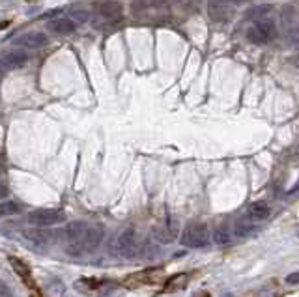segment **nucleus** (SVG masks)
<instances>
[{"mask_svg":"<svg viewBox=\"0 0 299 297\" xmlns=\"http://www.w3.org/2000/svg\"><path fill=\"white\" fill-rule=\"evenodd\" d=\"M64 234H66V249L73 256H82L86 252H92L103 240V228L99 224L86 223V221L69 223Z\"/></svg>","mask_w":299,"mask_h":297,"instance_id":"1","label":"nucleus"},{"mask_svg":"<svg viewBox=\"0 0 299 297\" xmlns=\"http://www.w3.org/2000/svg\"><path fill=\"white\" fill-rule=\"evenodd\" d=\"M212 241V232L210 226L202 221H191L185 224V228L182 230L180 235V243L187 249H204L210 245Z\"/></svg>","mask_w":299,"mask_h":297,"instance_id":"2","label":"nucleus"},{"mask_svg":"<svg viewBox=\"0 0 299 297\" xmlns=\"http://www.w3.org/2000/svg\"><path fill=\"white\" fill-rule=\"evenodd\" d=\"M275 24L273 21L267 17H262L256 21L254 26H251L247 32V40L251 43H256V45H262V43H267L275 38Z\"/></svg>","mask_w":299,"mask_h":297,"instance_id":"3","label":"nucleus"},{"mask_svg":"<svg viewBox=\"0 0 299 297\" xmlns=\"http://www.w3.org/2000/svg\"><path fill=\"white\" fill-rule=\"evenodd\" d=\"M116 251L124 258H135L138 252L137 243V230L135 228H124L116 237Z\"/></svg>","mask_w":299,"mask_h":297,"instance_id":"4","label":"nucleus"},{"mask_svg":"<svg viewBox=\"0 0 299 297\" xmlns=\"http://www.w3.org/2000/svg\"><path fill=\"white\" fill-rule=\"evenodd\" d=\"M64 221V213L60 210H34L28 213V223L34 226H52Z\"/></svg>","mask_w":299,"mask_h":297,"instance_id":"5","label":"nucleus"},{"mask_svg":"<svg viewBox=\"0 0 299 297\" xmlns=\"http://www.w3.org/2000/svg\"><path fill=\"white\" fill-rule=\"evenodd\" d=\"M15 45L36 51V49H41V47L47 45V36L41 34V32H28V34L17 38V40H15Z\"/></svg>","mask_w":299,"mask_h":297,"instance_id":"6","label":"nucleus"},{"mask_svg":"<svg viewBox=\"0 0 299 297\" xmlns=\"http://www.w3.org/2000/svg\"><path fill=\"white\" fill-rule=\"evenodd\" d=\"M271 215V207L265 204V202H253L251 206L247 207V217L251 223H264L267 221Z\"/></svg>","mask_w":299,"mask_h":297,"instance_id":"7","label":"nucleus"},{"mask_svg":"<svg viewBox=\"0 0 299 297\" xmlns=\"http://www.w3.org/2000/svg\"><path fill=\"white\" fill-rule=\"evenodd\" d=\"M210 17L215 23H228L234 17V8L226 4H210Z\"/></svg>","mask_w":299,"mask_h":297,"instance_id":"8","label":"nucleus"},{"mask_svg":"<svg viewBox=\"0 0 299 297\" xmlns=\"http://www.w3.org/2000/svg\"><path fill=\"white\" fill-rule=\"evenodd\" d=\"M47 26H49V30H51V32H54V34H60V36L73 34V30H75V23L71 21V19H66V17L54 19V21H51V23L47 24Z\"/></svg>","mask_w":299,"mask_h":297,"instance_id":"9","label":"nucleus"},{"mask_svg":"<svg viewBox=\"0 0 299 297\" xmlns=\"http://www.w3.org/2000/svg\"><path fill=\"white\" fill-rule=\"evenodd\" d=\"M10 263H12L13 271L21 277V279L26 282L28 286H34V279H32V273H30V268L26 265V263L23 262V260H19V258H10Z\"/></svg>","mask_w":299,"mask_h":297,"instance_id":"10","label":"nucleus"},{"mask_svg":"<svg viewBox=\"0 0 299 297\" xmlns=\"http://www.w3.org/2000/svg\"><path fill=\"white\" fill-rule=\"evenodd\" d=\"M26 60H28V54L24 51H21V49H15V51H12L4 58V64L10 69H17V68H23L24 64H26Z\"/></svg>","mask_w":299,"mask_h":297,"instance_id":"11","label":"nucleus"},{"mask_svg":"<svg viewBox=\"0 0 299 297\" xmlns=\"http://www.w3.org/2000/svg\"><path fill=\"white\" fill-rule=\"evenodd\" d=\"M213 241H215L217 245H221V247L230 245V243H232V232H230V228H228V224L223 223V224H219L217 228L213 230Z\"/></svg>","mask_w":299,"mask_h":297,"instance_id":"12","label":"nucleus"},{"mask_svg":"<svg viewBox=\"0 0 299 297\" xmlns=\"http://www.w3.org/2000/svg\"><path fill=\"white\" fill-rule=\"evenodd\" d=\"M258 232L256 228V224L247 221V219H240L236 223V230H234V234L240 235V237H247V235H254Z\"/></svg>","mask_w":299,"mask_h":297,"instance_id":"13","label":"nucleus"},{"mask_svg":"<svg viewBox=\"0 0 299 297\" xmlns=\"http://www.w3.org/2000/svg\"><path fill=\"white\" fill-rule=\"evenodd\" d=\"M99 13L107 19L120 17L122 15V4H118V2H103V4L99 6Z\"/></svg>","mask_w":299,"mask_h":297,"instance_id":"14","label":"nucleus"},{"mask_svg":"<svg viewBox=\"0 0 299 297\" xmlns=\"http://www.w3.org/2000/svg\"><path fill=\"white\" fill-rule=\"evenodd\" d=\"M21 212V206L17 202L6 200V202H0V219L2 217H12V215H17Z\"/></svg>","mask_w":299,"mask_h":297,"instance_id":"15","label":"nucleus"},{"mask_svg":"<svg viewBox=\"0 0 299 297\" xmlns=\"http://www.w3.org/2000/svg\"><path fill=\"white\" fill-rule=\"evenodd\" d=\"M271 12V6H258V8H253L251 12L247 13L249 19H262L265 17V13Z\"/></svg>","mask_w":299,"mask_h":297,"instance_id":"16","label":"nucleus"},{"mask_svg":"<svg viewBox=\"0 0 299 297\" xmlns=\"http://www.w3.org/2000/svg\"><path fill=\"white\" fill-rule=\"evenodd\" d=\"M71 19H77L79 23H86L88 19H90V13L84 12V10H71Z\"/></svg>","mask_w":299,"mask_h":297,"instance_id":"17","label":"nucleus"},{"mask_svg":"<svg viewBox=\"0 0 299 297\" xmlns=\"http://www.w3.org/2000/svg\"><path fill=\"white\" fill-rule=\"evenodd\" d=\"M0 297H12L10 288H8L6 284H2V282H0Z\"/></svg>","mask_w":299,"mask_h":297,"instance_id":"18","label":"nucleus"},{"mask_svg":"<svg viewBox=\"0 0 299 297\" xmlns=\"http://www.w3.org/2000/svg\"><path fill=\"white\" fill-rule=\"evenodd\" d=\"M286 282H288V284H295V282H297V273L288 275V277H286Z\"/></svg>","mask_w":299,"mask_h":297,"instance_id":"19","label":"nucleus"},{"mask_svg":"<svg viewBox=\"0 0 299 297\" xmlns=\"http://www.w3.org/2000/svg\"><path fill=\"white\" fill-rule=\"evenodd\" d=\"M4 73V62H2V60H0V75Z\"/></svg>","mask_w":299,"mask_h":297,"instance_id":"20","label":"nucleus"},{"mask_svg":"<svg viewBox=\"0 0 299 297\" xmlns=\"http://www.w3.org/2000/svg\"><path fill=\"white\" fill-rule=\"evenodd\" d=\"M4 194H6V191H4V189L0 187V198H2V196H4Z\"/></svg>","mask_w":299,"mask_h":297,"instance_id":"21","label":"nucleus"},{"mask_svg":"<svg viewBox=\"0 0 299 297\" xmlns=\"http://www.w3.org/2000/svg\"><path fill=\"white\" fill-rule=\"evenodd\" d=\"M198 297H210V293H206V291H202V293H200Z\"/></svg>","mask_w":299,"mask_h":297,"instance_id":"22","label":"nucleus"}]
</instances>
